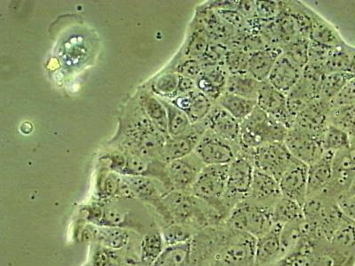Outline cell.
Listing matches in <instances>:
<instances>
[{"label":"cell","instance_id":"cell-30","mask_svg":"<svg viewBox=\"0 0 355 266\" xmlns=\"http://www.w3.org/2000/svg\"><path fill=\"white\" fill-rule=\"evenodd\" d=\"M159 100L166 107L167 112L168 136L177 137L184 134L192 127V123L183 110L174 105L170 100L162 99V98H159Z\"/></svg>","mask_w":355,"mask_h":266},{"label":"cell","instance_id":"cell-13","mask_svg":"<svg viewBox=\"0 0 355 266\" xmlns=\"http://www.w3.org/2000/svg\"><path fill=\"white\" fill-rule=\"evenodd\" d=\"M123 179L128 185L132 198L141 200L154 206L164 218L173 222L164 202V196L166 193L161 191L157 186V183L161 182L147 177L123 176Z\"/></svg>","mask_w":355,"mask_h":266},{"label":"cell","instance_id":"cell-8","mask_svg":"<svg viewBox=\"0 0 355 266\" xmlns=\"http://www.w3.org/2000/svg\"><path fill=\"white\" fill-rule=\"evenodd\" d=\"M240 150V145L232 143L207 131L200 141L195 153L205 166H228L239 157Z\"/></svg>","mask_w":355,"mask_h":266},{"label":"cell","instance_id":"cell-41","mask_svg":"<svg viewBox=\"0 0 355 266\" xmlns=\"http://www.w3.org/2000/svg\"><path fill=\"white\" fill-rule=\"evenodd\" d=\"M162 236L166 247L178 245L192 240L191 228L185 224L172 223L164 227Z\"/></svg>","mask_w":355,"mask_h":266},{"label":"cell","instance_id":"cell-34","mask_svg":"<svg viewBox=\"0 0 355 266\" xmlns=\"http://www.w3.org/2000/svg\"><path fill=\"white\" fill-rule=\"evenodd\" d=\"M353 78H354V76L347 71L324 75L319 87V99L329 103L347 85V82Z\"/></svg>","mask_w":355,"mask_h":266},{"label":"cell","instance_id":"cell-20","mask_svg":"<svg viewBox=\"0 0 355 266\" xmlns=\"http://www.w3.org/2000/svg\"><path fill=\"white\" fill-rule=\"evenodd\" d=\"M283 195L277 180L255 167L247 199L255 204L272 206Z\"/></svg>","mask_w":355,"mask_h":266},{"label":"cell","instance_id":"cell-39","mask_svg":"<svg viewBox=\"0 0 355 266\" xmlns=\"http://www.w3.org/2000/svg\"><path fill=\"white\" fill-rule=\"evenodd\" d=\"M214 103L205 95L196 89L193 91L191 103L186 111L192 125L202 121L209 115L214 106Z\"/></svg>","mask_w":355,"mask_h":266},{"label":"cell","instance_id":"cell-32","mask_svg":"<svg viewBox=\"0 0 355 266\" xmlns=\"http://www.w3.org/2000/svg\"><path fill=\"white\" fill-rule=\"evenodd\" d=\"M192 242L166 247L159 258L151 266H184L191 255Z\"/></svg>","mask_w":355,"mask_h":266},{"label":"cell","instance_id":"cell-36","mask_svg":"<svg viewBox=\"0 0 355 266\" xmlns=\"http://www.w3.org/2000/svg\"><path fill=\"white\" fill-rule=\"evenodd\" d=\"M329 125L353 135L355 132V105L331 107Z\"/></svg>","mask_w":355,"mask_h":266},{"label":"cell","instance_id":"cell-21","mask_svg":"<svg viewBox=\"0 0 355 266\" xmlns=\"http://www.w3.org/2000/svg\"><path fill=\"white\" fill-rule=\"evenodd\" d=\"M303 69L282 53L275 63L268 81L272 87L284 94H288L302 78Z\"/></svg>","mask_w":355,"mask_h":266},{"label":"cell","instance_id":"cell-26","mask_svg":"<svg viewBox=\"0 0 355 266\" xmlns=\"http://www.w3.org/2000/svg\"><path fill=\"white\" fill-rule=\"evenodd\" d=\"M215 103H217L218 106L227 111L230 115L240 123L245 120L257 107L256 100L237 96V95L227 93V91H225Z\"/></svg>","mask_w":355,"mask_h":266},{"label":"cell","instance_id":"cell-31","mask_svg":"<svg viewBox=\"0 0 355 266\" xmlns=\"http://www.w3.org/2000/svg\"><path fill=\"white\" fill-rule=\"evenodd\" d=\"M122 175L110 172L107 167L100 170L96 181L97 195L100 198L120 197Z\"/></svg>","mask_w":355,"mask_h":266},{"label":"cell","instance_id":"cell-1","mask_svg":"<svg viewBox=\"0 0 355 266\" xmlns=\"http://www.w3.org/2000/svg\"><path fill=\"white\" fill-rule=\"evenodd\" d=\"M288 130L283 123L257 106L252 113L241 123V150L254 151L261 145L284 143Z\"/></svg>","mask_w":355,"mask_h":266},{"label":"cell","instance_id":"cell-10","mask_svg":"<svg viewBox=\"0 0 355 266\" xmlns=\"http://www.w3.org/2000/svg\"><path fill=\"white\" fill-rule=\"evenodd\" d=\"M205 167L195 152L167 163V175L173 191L189 193Z\"/></svg>","mask_w":355,"mask_h":266},{"label":"cell","instance_id":"cell-47","mask_svg":"<svg viewBox=\"0 0 355 266\" xmlns=\"http://www.w3.org/2000/svg\"><path fill=\"white\" fill-rule=\"evenodd\" d=\"M281 2H256V14L263 19H270L280 14Z\"/></svg>","mask_w":355,"mask_h":266},{"label":"cell","instance_id":"cell-29","mask_svg":"<svg viewBox=\"0 0 355 266\" xmlns=\"http://www.w3.org/2000/svg\"><path fill=\"white\" fill-rule=\"evenodd\" d=\"M93 239H97L107 249L115 250L123 248L129 242V233L122 227H93Z\"/></svg>","mask_w":355,"mask_h":266},{"label":"cell","instance_id":"cell-48","mask_svg":"<svg viewBox=\"0 0 355 266\" xmlns=\"http://www.w3.org/2000/svg\"><path fill=\"white\" fill-rule=\"evenodd\" d=\"M95 266H119V258L112 249L101 250L94 256Z\"/></svg>","mask_w":355,"mask_h":266},{"label":"cell","instance_id":"cell-24","mask_svg":"<svg viewBox=\"0 0 355 266\" xmlns=\"http://www.w3.org/2000/svg\"><path fill=\"white\" fill-rule=\"evenodd\" d=\"M283 53V49L266 47L250 53L248 73L259 82L268 80L275 63Z\"/></svg>","mask_w":355,"mask_h":266},{"label":"cell","instance_id":"cell-46","mask_svg":"<svg viewBox=\"0 0 355 266\" xmlns=\"http://www.w3.org/2000/svg\"><path fill=\"white\" fill-rule=\"evenodd\" d=\"M125 220V214L123 212L115 210V209H104L100 227H122Z\"/></svg>","mask_w":355,"mask_h":266},{"label":"cell","instance_id":"cell-7","mask_svg":"<svg viewBox=\"0 0 355 266\" xmlns=\"http://www.w3.org/2000/svg\"><path fill=\"white\" fill-rule=\"evenodd\" d=\"M322 136L293 125L288 130L284 144L296 159L309 166L320 159L324 153Z\"/></svg>","mask_w":355,"mask_h":266},{"label":"cell","instance_id":"cell-15","mask_svg":"<svg viewBox=\"0 0 355 266\" xmlns=\"http://www.w3.org/2000/svg\"><path fill=\"white\" fill-rule=\"evenodd\" d=\"M126 166L122 176L147 177L163 184L168 192H172L169 177L167 175V163L150 160L139 155L126 154Z\"/></svg>","mask_w":355,"mask_h":266},{"label":"cell","instance_id":"cell-35","mask_svg":"<svg viewBox=\"0 0 355 266\" xmlns=\"http://www.w3.org/2000/svg\"><path fill=\"white\" fill-rule=\"evenodd\" d=\"M166 246L161 233L154 232L146 234L141 244L142 262L147 265H153L166 249Z\"/></svg>","mask_w":355,"mask_h":266},{"label":"cell","instance_id":"cell-25","mask_svg":"<svg viewBox=\"0 0 355 266\" xmlns=\"http://www.w3.org/2000/svg\"><path fill=\"white\" fill-rule=\"evenodd\" d=\"M311 20H312L309 37L311 42L331 47V48L344 46V41L342 40L336 28L313 10L311 12Z\"/></svg>","mask_w":355,"mask_h":266},{"label":"cell","instance_id":"cell-4","mask_svg":"<svg viewBox=\"0 0 355 266\" xmlns=\"http://www.w3.org/2000/svg\"><path fill=\"white\" fill-rule=\"evenodd\" d=\"M228 166H208L202 169L189 194L214 208L218 213L227 212L223 197L227 190Z\"/></svg>","mask_w":355,"mask_h":266},{"label":"cell","instance_id":"cell-44","mask_svg":"<svg viewBox=\"0 0 355 266\" xmlns=\"http://www.w3.org/2000/svg\"><path fill=\"white\" fill-rule=\"evenodd\" d=\"M101 161H105V166L110 172L123 175V172H125L128 158H126L125 153H123V151L117 148L116 150H113L104 154L101 158Z\"/></svg>","mask_w":355,"mask_h":266},{"label":"cell","instance_id":"cell-28","mask_svg":"<svg viewBox=\"0 0 355 266\" xmlns=\"http://www.w3.org/2000/svg\"><path fill=\"white\" fill-rule=\"evenodd\" d=\"M180 75L176 72L164 71L148 83V90L158 98L173 100L177 96Z\"/></svg>","mask_w":355,"mask_h":266},{"label":"cell","instance_id":"cell-40","mask_svg":"<svg viewBox=\"0 0 355 266\" xmlns=\"http://www.w3.org/2000/svg\"><path fill=\"white\" fill-rule=\"evenodd\" d=\"M303 220L290 222L283 224L281 232V244L284 255L291 252L300 242L303 234Z\"/></svg>","mask_w":355,"mask_h":266},{"label":"cell","instance_id":"cell-23","mask_svg":"<svg viewBox=\"0 0 355 266\" xmlns=\"http://www.w3.org/2000/svg\"><path fill=\"white\" fill-rule=\"evenodd\" d=\"M135 97L157 131L168 136L167 112L159 98L144 87L139 89Z\"/></svg>","mask_w":355,"mask_h":266},{"label":"cell","instance_id":"cell-19","mask_svg":"<svg viewBox=\"0 0 355 266\" xmlns=\"http://www.w3.org/2000/svg\"><path fill=\"white\" fill-rule=\"evenodd\" d=\"M329 103L317 98L296 116L293 125L317 135H323L329 125Z\"/></svg>","mask_w":355,"mask_h":266},{"label":"cell","instance_id":"cell-6","mask_svg":"<svg viewBox=\"0 0 355 266\" xmlns=\"http://www.w3.org/2000/svg\"><path fill=\"white\" fill-rule=\"evenodd\" d=\"M257 239L249 234L236 233L214 255L211 266H255Z\"/></svg>","mask_w":355,"mask_h":266},{"label":"cell","instance_id":"cell-52","mask_svg":"<svg viewBox=\"0 0 355 266\" xmlns=\"http://www.w3.org/2000/svg\"><path fill=\"white\" fill-rule=\"evenodd\" d=\"M352 137L355 138V132H354V134L351 136V138Z\"/></svg>","mask_w":355,"mask_h":266},{"label":"cell","instance_id":"cell-45","mask_svg":"<svg viewBox=\"0 0 355 266\" xmlns=\"http://www.w3.org/2000/svg\"><path fill=\"white\" fill-rule=\"evenodd\" d=\"M355 105V78L348 81L342 90L329 101V107Z\"/></svg>","mask_w":355,"mask_h":266},{"label":"cell","instance_id":"cell-2","mask_svg":"<svg viewBox=\"0 0 355 266\" xmlns=\"http://www.w3.org/2000/svg\"><path fill=\"white\" fill-rule=\"evenodd\" d=\"M272 206L258 204L249 199L244 200L230 211L227 226L234 232L247 233L256 239L261 238L275 224Z\"/></svg>","mask_w":355,"mask_h":266},{"label":"cell","instance_id":"cell-33","mask_svg":"<svg viewBox=\"0 0 355 266\" xmlns=\"http://www.w3.org/2000/svg\"><path fill=\"white\" fill-rule=\"evenodd\" d=\"M272 217H274L275 223L283 224L290 222L303 220L305 218L303 207L284 196L277 200L272 206Z\"/></svg>","mask_w":355,"mask_h":266},{"label":"cell","instance_id":"cell-38","mask_svg":"<svg viewBox=\"0 0 355 266\" xmlns=\"http://www.w3.org/2000/svg\"><path fill=\"white\" fill-rule=\"evenodd\" d=\"M351 63V47L344 46L336 47L332 50L327 61L323 65L324 74L347 72Z\"/></svg>","mask_w":355,"mask_h":266},{"label":"cell","instance_id":"cell-3","mask_svg":"<svg viewBox=\"0 0 355 266\" xmlns=\"http://www.w3.org/2000/svg\"><path fill=\"white\" fill-rule=\"evenodd\" d=\"M254 169L253 152L240 151L239 157L228 164L227 190L223 197L228 211L248 198Z\"/></svg>","mask_w":355,"mask_h":266},{"label":"cell","instance_id":"cell-9","mask_svg":"<svg viewBox=\"0 0 355 266\" xmlns=\"http://www.w3.org/2000/svg\"><path fill=\"white\" fill-rule=\"evenodd\" d=\"M294 157L284 143H269L259 145L253 152V161L257 169L280 180Z\"/></svg>","mask_w":355,"mask_h":266},{"label":"cell","instance_id":"cell-27","mask_svg":"<svg viewBox=\"0 0 355 266\" xmlns=\"http://www.w3.org/2000/svg\"><path fill=\"white\" fill-rule=\"evenodd\" d=\"M261 85V82L252 77L249 73L230 74L227 78L226 91L237 95V96L257 101Z\"/></svg>","mask_w":355,"mask_h":266},{"label":"cell","instance_id":"cell-17","mask_svg":"<svg viewBox=\"0 0 355 266\" xmlns=\"http://www.w3.org/2000/svg\"><path fill=\"white\" fill-rule=\"evenodd\" d=\"M334 155L335 153L324 151L320 159L309 166L307 199L318 197L328 189L332 179Z\"/></svg>","mask_w":355,"mask_h":266},{"label":"cell","instance_id":"cell-16","mask_svg":"<svg viewBox=\"0 0 355 266\" xmlns=\"http://www.w3.org/2000/svg\"><path fill=\"white\" fill-rule=\"evenodd\" d=\"M211 36L198 17L190 24L185 42L173 61L183 59L201 60L207 53L211 46Z\"/></svg>","mask_w":355,"mask_h":266},{"label":"cell","instance_id":"cell-5","mask_svg":"<svg viewBox=\"0 0 355 266\" xmlns=\"http://www.w3.org/2000/svg\"><path fill=\"white\" fill-rule=\"evenodd\" d=\"M164 202L174 223L190 227H194V224L202 227L208 222L205 210L209 205L189 193L169 192L164 196Z\"/></svg>","mask_w":355,"mask_h":266},{"label":"cell","instance_id":"cell-50","mask_svg":"<svg viewBox=\"0 0 355 266\" xmlns=\"http://www.w3.org/2000/svg\"><path fill=\"white\" fill-rule=\"evenodd\" d=\"M355 196V174L352 179L349 186L347 189V191L345 192V194L342 195V199H347L354 197Z\"/></svg>","mask_w":355,"mask_h":266},{"label":"cell","instance_id":"cell-18","mask_svg":"<svg viewBox=\"0 0 355 266\" xmlns=\"http://www.w3.org/2000/svg\"><path fill=\"white\" fill-rule=\"evenodd\" d=\"M207 131L226 141L240 145L241 123L214 103L205 119Z\"/></svg>","mask_w":355,"mask_h":266},{"label":"cell","instance_id":"cell-43","mask_svg":"<svg viewBox=\"0 0 355 266\" xmlns=\"http://www.w3.org/2000/svg\"><path fill=\"white\" fill-rule=\"evenodd\" d=\"M250 53L240 49H234L226 53L224 65L230 74L248 73V63Z\"/></svg>","mask_w":355,"mask_h":266},{"label":"cell","instance_id":"cell-22","mask_svg":"<svg viewBox=\"0 0 355 266\" xmlns=\"http://www.w3.org/2000/svg\"><path fill=\"white\" fill-rule=\"evenodd\" d=\"M283 224L275 223L269 232L257 239L255 266H265L277 260L284 255L281 244Z\"/></svg>","mask_w":355,"mask_h":266},{"label":"cell","instance_id":"cell-49","mask_svg":"<svg viewBox=\"0 0 355 266\" xmlns=\"http://www.w3.org/2000/svg\"><path fill=\"white\" fill-rule=\"evenodd\" d=\"M196 89H198V87H196V81L180 76V80L179 88H178L177 96L191 93V91L196 90Z\"/></svg>","mask_w":355,"mask_h":266},{"label":"cell","instance_id":"cell-37","mask_svg":"<svg viewBox=\"0 0 355 266\" xmlns=\"http://www.w3.org/2000/svg\"><path fill=\"white\" fill-rule=\"evenodd\" d=\"M351 136L347 132L328 125L322 136L323 150L338 153L350 148Z\"/></svg>","mask_w":355,"mask_h":266},{"label":"cell","instance_id":"cell-14","mask_svg":"<svg viewBox=\"0 0 355 266\" xmlns=\"http://www.w3.org/2000/svg\"><path fill=\"white\" fill-rule=\"evenodd\" d=\"M207 132L205 119L192 125V127L184 134L177 137L167 136L164 144V160L166 163L180 159L194 153L202 136Z\"/></svg>","mask_w":355,"mask_h":266},{"label":"cell","instance_id":"cell-51","mask_svg":"<svg viewBox=\"0 0 355 266\" xmlns=\"http://www.w3.org/2000/svg\"><path fill=\"white\" fill-rule=\"evenodd\" d=\"M347 72L355 78V49L351 48V63Z\"/></svg>","mask_w":355,"mask_h":266},{"label":"cell","instance_id":"cell-11","mask_svg":"<svg viewBox=\"0 0 355 266\" xmlns=\"http://www.w3.org/2000/svg\"><path fill=\"white\" fill-rule=\"evenodd\" d=\"M257 106L272 118L283 123L288 129L293 127L295 118L287 106V95L272 87L268 80L261 82Z\"/></svg>","mask_w":355,"mask_h":266},{"label":"cell","instance_id":"cell-12","mask_svg":"<svg viewBox=\"0 0 355 266\" xmlns=\"http://www.w3.org/2000/svg\"><path fill=\"white\" fill-rule=\"evenodd\" d=\"M307 175L309 166L294 158L279 180L282 195L304 207L307 200Z\"/></svg>","mask_w":355,"mask_h":266},{"label":"cell","instance_id":"cell-42","mask_svg":"<svg viewBox=\"0 0 355 266\" xmlns=\"http://www.w3.org/2000/svg\"><path fill=\"white\" fill-rule=\"evenodd\" d=\"M310 40L299 39L285 46L283 53L295 64L304 69L309 63V48Z\"/></svg>","mask_w":355,"mask_h":266}]
</instances>
